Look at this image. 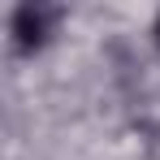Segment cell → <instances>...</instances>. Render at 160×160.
I'll use <instances>...</instances> for the list:
<instances>
[{
    "mask_svg": "<svg viewBox=\"0 0 160 160\" xmlns=\"http://www.w3.org/2000/svg\"><path fill=\"white\" fill-rule=\"evenodd\" d=\"M156 43H160V13H156Z\"/></svg>",
    "mask_w": 160,
    "mask_h": 160,
    "instance_id": "7a4b0ae2",
    "label": "cell"
},
{
    "mask_svg": "<svg viewBox=\"0 0 160 160\" xmlns=\"http://www.w3.org/2000/svg\"><path fill=\"white\" fill-rule=\"evenodd\" d=\"M52 22H56V9L52 4H18L13 9V43H18V52H39L43 43H48V35H52Z\"/></svg>",
    "mask_w": 160,
    "mask_h": 160,
    "instance_id": "6da1fadb",
    "label": "cell"
}]
</instances>
